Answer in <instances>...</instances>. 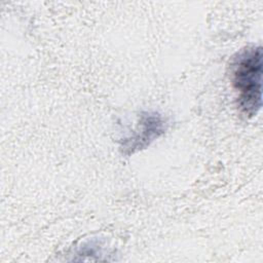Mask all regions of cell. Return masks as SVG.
<instances>
[{"mask_svg":"<svg viewBox=\"0 0 263 263\" xmlns=\"http://www.w3.org/2000/svg\"><path fill=\"white\" fill-rule=\"evenodd\" d=\"M165 130V120L157 113L145 112L141 115L139 127L129 138L124 139L121 148L126 154L134 153L157 139Z\"/></svg>","mask_w":263,"mask_h":263,"instance_id":"obj_2","label":"cell"},{"mask_svg":"<svg viewBox=\"0 0 263 263\" xmlns=\"http://www.w3.org/2000/svg\"><path fill=\"white\" fill-rule=\"evenodd\" d=\"M262 47L242 49L231 65V80L241 113L254 116L262 106Z\"/></svg>","mask_w":263,"mask_h":263,"instance_id":"obj_1","label":"cell"}]
</instances>
